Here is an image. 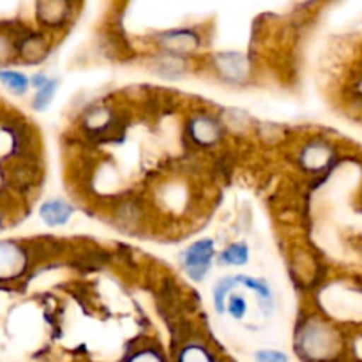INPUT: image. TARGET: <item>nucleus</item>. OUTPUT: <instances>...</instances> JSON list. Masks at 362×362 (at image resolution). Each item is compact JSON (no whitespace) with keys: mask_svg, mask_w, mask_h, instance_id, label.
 <instances>
[{"mask_svg":"<svg viewBox=\"0 0 362 362\" xmlns=\"http://www.w3.org/2000/svg\"><path fill=\"white\" fill-rule=\"evenodd\" d=\"M332 158V151L327 144L324 141H313V144L306 145V148L300 154V161H303L304 168L311 170V172H318V170L325 168Z\"/></svg>","mask_w":362,"mask_h":362,"instance_id":"4","label":"nucleus"},{"mask_svg":"<svg viewBox=\"0 0 362 362\" xmlns=\"http://www.w3.org/2000/svg\"><path fill=\"white\" fill-rule=\"evenodd\" d=\"M0 81L14 94H25L28 88V78L16 71H0Z\"/></svg>","mask_w":362,"mask_h":362,"instance_id":"10","label":"nucleus"},{"mask_svg":"<svg viewBox=\"0 0 362 362\" xmlns=\"http://www.w3.org/2000/svg\"><path fill=\"white\" fill-rule=\"evenodd\" d=\"M177 362H218L211 352L202 345H189L179 354Z\"/></svg>","mask_w":362,"mask_h":362,"instance_id":"12","label":"nucleus"},{"mask_svg":"<svg viewBox=\"0 0 362 362\" xmlns=\"http://www.w3.org/2000/svg\"><path fill=\"white\" fill-rule=\"evenodd\" d=\"M226 310H228V313L232 315L235 320H243V318L246 317V311H247L246 299L240 296H230L228 304H226Z\"/></svg>","mask_w":362,"mask_h":362,"instance_id":"14","label":"nucleus"},{"mask_svg":"<svg viewBox=\"0 0 362 362\" xmlns=\"http://www.w3.org/2000/svg\"><path fill=\"white\" fill-rule=\"evenodd\" d=\"M166 48L175 53H187L198 46V37L189 30H175L165 35Z\"/></svg>","mask_w":362,"mask_h":362,"instance_id":"7","label":"nucleus"},{"mask_svg":"<svg viewBox=\"0 0 362 362\" xmlns=\"http://www.w3.org/2000/svg\"><path fill=\"white\" fill-rule=\"evenodd\" d=\"M212 257H214V240H198L182 253L184 269L194 281H200L205 278L209 267H211Z\"/></svg>","mask_w":362,"mask_h":362,"instance_id":"1","label":"nucleus"},{"mask_svg":"<svg viewBox=\"0 0 362 362\" xmlns=\"http://www.w3.org/2000/svg\"><path fill=\"white\" fill-rule=\"evenodd\" d=\"M219 71L226 74V78L230 80H240L243 74L246 73V60L243 59L237 53H226V55H221L218 59Z\"/></svg>","mask_w":362,"mask_h":362,"instance_id":"8","label":"nucleus"},{"mask_svg":"<svg viewBox=\"0 0 362 362\" xmlns=\"http://www.w3.org/2000/svg\"><path fill=\"white\" fill-rule=\"evenodd\" d=\"M126 362H166L165 356L159 354L158 350H152V349H145L140 350V352L133 354Z\"/></svg>","mask_w":362,"mask_h":362,"instance_id":"15","label":"nucleus"},{"mask_svg":"<svg viewBox=\"0 0 362 362\" xmlns=\"http://www.w3.org/2000/svg\"><path fill=\"white\" fill-rule=\"evenodd\" d=\"M108 122V112L105 110H98V112H92L87 119V126L90 129H105V124Z\"/></svg>","mask_w":362,"mask_h":362,"instance_id":"17","label":"nucleus"},{"mask_svg":"<svg viewBox=\"0 0 362 362\" xmlns=\"http://www.w3.org/2000/svg\"><path fill=\"white\" fill-rule=\"evenodd\" d=\"M57 90V81L49 80L48 83L45 85V87L39 88L37 95H35V101H34V108L35 110H45L46 106L49 105V101H52L53 94H55Z\"/></svg>","mask_w":362,"mask_h":362,"instance_id":"13","label":"nucleus"},{"mask_svg":"<svg viewBox=\"0 0 362 362\" xmlns=\"http://www.w3.org/2000/svg\"><path fill=\"white\" fill-rule=\"evenodd\" d=\"M257 362H288V357L283 352H278V350H262V352L257 354L255 357Z\"/></svg>","mask_w":362,"mask_h":362,"instance_id":"16","label":"nucleus"},{"mask_svg":"<svg viewBox=\"0 0 362 362\" xmlns=\"http://www.w3.org/2000/svg\"><path fill=\"white\" fill-rule=\"evenodd\" d=\"M41 218L46 225L60 226L66 225L73 216V207L62 200H49L41 207Z\"/></svg>","mask_w":362,"mask_h":362,"instance_id":"6","label":"nucleus"},{"mask_svg":"<svg viewBox=\"0 0 362 362\" xmlns=\"http://www.w3.org/2000/svg\"><path fill=\"white\" fill-rule=\"evenodd\" d=\"M336 349V338L322 327L308 329L300 338V352L311 361H325Z\"/></svg>","mask_w":362,"mask_h":362,"instance_id":"2","label":"nucleus"},{"mask_svg":"<svg viewBox=\"0 0 362 362\" xmlns=\"http://www.w3.org/2000/svg\"><path fill=\"white\" fill-rule=\"evenodd\" d=\"M250 260V250L246 244H232L221 253V262L228 265H244Z\"/></svg>","mask_w":362,"mask_h":362,"instance_id":"11","label":"nucleus"},{"mask_svg":"<svg viewBox=\"0 0 362 362\" xmlns=\"http://www.w3.org/2000/svg\"><path fill=\"white\" fill-rule=\"evenodd\" d=\"M189 129L194 140L202 145L216 144L219 140V136H221V127H219V124L212 117H197L191 122Z\"/></svg>","mask_w":362,"mask_h":362,"instance_id":"5","label":"nucleus"},{"mask_svg":"<svg viewBox=\"0 0 362 362\" xmlns=\"http://www.w3.org/2000/svg\"><path fill=\"white\" fill-rule=\"evenodd\" d=\"M39 18H41L45 23L55 25L59 21H62L66 18V11L69 9L67 4L60 2H49V4H39Z\"/></svg>","mask_w":362,"mask_h":362,"instance_id":"9","label":"nucleus"},{"mask_svg":"<svg viewBox=\"0 0 362 362\" xmlns=\"http://www.w3.org/2000/svg\"><path fill=\"white\" fill-rule=\"evenodd\" d=\"M25 253L13 243H0V278H14L25 269Z\"/></svg>","mask_w":362,"mask_h":362,"instance_id":"3","label":"nucleus"}]
</instances>
